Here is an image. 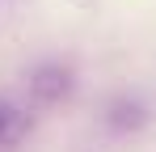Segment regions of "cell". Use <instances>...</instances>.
<instances>
[{"label": "cell", "mask_w": 156, "mask_h": 152, "mask_svg": "<svg viewBox=\"0 0 156 152\" xmlns=\"http://www.w3.org/2000/svg\"><path fill=\"white\" fill-rule=\"evenodd\" d=\"M17 135H21V110L0 97V144H13Z\"/></svg>", "instance_id": "1"}]
</instances>
